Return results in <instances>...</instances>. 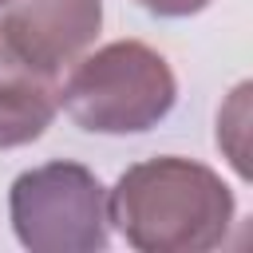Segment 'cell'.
Returning a JSON list of instances; mask_svg holds the SVG:
<instances>
[{"instance_id":"obj_1","label":"cell","mask_w":253,"mask_h":253,"mask_svg":"<svg viewBox=\"0 0 253 253\" xmlns=\"http://www.w3.org/2000/svg\"><path fill=\"white\" fill-rule=\"evenodd\" d=\"M107 210L138 253H210L229 237L237 202L213 166L158 154L119 174L107 190Z\"/></svg>"},{"instance_id":"obj_2","label":"cell","mask_w":253,"mask_h":253,"mask_svg":"<svg viewBox=\"0 0 253 253\" xmlns=\"http://www.w3.org/2000/svg\"><path fill=\"white\" fill-rule=\"evenodd\" d=\"M174 103V67L142 40H111L83 51L71 63L59 95V107L91 134H142L158 126Z\"/></svg>"},{"instance_id":"obj_3","label":"cell","mask_w":253,"mask_h":253,"mask_svg":"<svg viewBox=\"0 0 253 253\" xmlns=\"http://www.w3.org/2000/svg\"><path fill=\"white\" fill-rule=\"evenodd\" d=\"M16 241L32 253H95L111 241L107 186L95 170L55 158L16 174L8 190Z\"/></svg>"},{"instance_id":"obj_4","label":"cell","mask_w":253,"mask_h":253,"mask_svg":"<svg viewBox=\"0 0 253 253\" xmlns=\"http://www.w3.org/2000/svg\"><path fill=\"white\" fill-rule=\"evenodd\" d=\"M63 71L36 59L0 28V150L36 142L59 115Z\"/></svg>"},{"instance_id":"obj_5","label":"cell","mask_w":253,"mask_h":253,"mask_svg":"<svg viewBox=\"0 0 253 253\" xmlns=\"http://www.w3.org/2000/svg\"><path fill=\"white\" fill-rule=\"evenodd\" d=\"M0 28L51 67H71L103 28V0H8Z\"/></svg>"},{"instance_id":"obj_6","label":"cell","mask_w":253,"mask_h":253,"mask_svg":"<svg viewBox=\"0 0 253 253\" xmlns=\"http://www.w3.org/2000/svg\"><path fill=\"white\" fill-rule=\"evenodd\" d=\"M134 4L162 20H186V16H198L210 0H134Z\"/></svg>"},{"instance_id":"obj_7","label":"cell","mask_w":253,"mask_h":253,"mask_svg":"<svg viewBox=\"0 0 253 253\" xmlns=\"http://www.w3.org/2000/svg\"><path fill=\"white\" fill-rule=\"evenodd\" d=\"M4 4H8V0H0V8H4Z\"/></svg>"}]
</instances>
